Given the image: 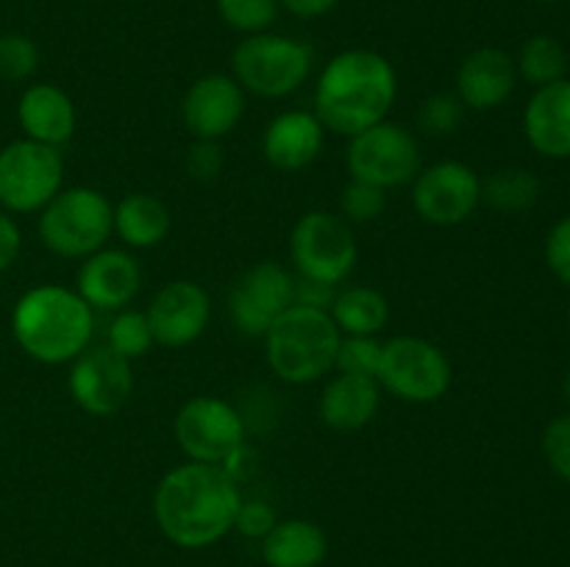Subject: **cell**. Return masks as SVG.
Masks as SVG:
<instances>
[{
	"label": "cell",
	"instance_id": "29",
	"mask_svg": "<svg viewBox=\"0 0 570 567\" xmlns=\"http://www.w3.org/2000/svg\"><path fill=\"white\" fill-rule=\"evenodd\" d=\"M217 11L228 28L254 37L276 22L278 0H217Z\"/></svg>",
	"mask_w": 570,
	"mask_h": 567
},
{
	"label": "cell",
	"instance_id": "39",
	"mask_svg": "<svg viewBox=\"0 0 570 567\" xmlns=\"http://www.w3.org/2000/svg\"><path fill=\"white\" fill-rule=\"evenodd\" d=\"M20 228H17V222L6 211H0V272L14 265L17 253H20Z\"/></svg>",
	"mask_w": 570,
	"mask_h": 567
},
{
	"label": "cell",
	"instance_id": "21",
	"mask_svg": "<svg viewBox=\"0 0 570 567\" xmlns=\"http://www.w3.org/2000/svg\"><path fill=\"white\" fill-rule=\"evenodd\" d=\"M17 120L26 131V139L61 148L65 142H70L72 131H76V106H72L70 94L61 92L53 83H33L22 92Z\"/></svg>",
	"mask_w": 570,
	"mask_h": 567
},
{
	"label": "cell",
	"instance_id": "17",
	"mask_svg": "<svg viewBox=\"0 0 570 567\" xmlns=\"http://www.w3.org/2000/svg\"><path fill=\"white\" fill-rule=\"evenodd\" d=\"M142 287V270L139 261L128 250L100 248L87 256L78 270L76 292L87 300L92 309L120 311L131 304Z\"/></svg>",
	"mask_w": 570,
	"mask_h": 567
},
{
	"label": "cell",
	"instance_id": "23",
	"mask_svg": "<svg viewBox=\"0 0 570 567\" xmlns=\"http://www.w3.org/2000/svg\"><path fill=\"white\" fill-rule=\"evenodd\" d=\"M326 554V534L312 520H282L262 539L267 567H321Z\"/></svg>",
	"mask_w": 570,
	"mask_h": 567
},
{
	"label": "cell",
	"instance_id": "35",
	"mask_svg": "<svg viewBox=\"0 0 570 567\" xmlns=\"http://www.w3.org/2000/svg\"><path fill=\"white\" fill-rule=\"evenodd\" d=\"M276 523V511L265 500H243L234 517V528L248 539H265Z\"/></svg>",
	"mask_w": 570,
	"mask_h": 567
},
{
	"label": "cell",
	"instance_id": "36",
	"mask_svg": "<svg viewBox=\"0 0 570 567\" xmlns=\"http://www.w3.org/2000/svg\"><path fill=\"white\" fill-rule=\"evenodd\" d=\"M223 170L220 145L209 139H195L193 148L187 150V172L198 181H215Z\"/></svg>",
	"mask_w": 570,
	"mask_h": 567
},
{
	"label": "cell",
	"instance_id": "37",
	"mask_svg": "<svg viewBox=\"0 0 570 567\" xmlns=\"http://www.w3.org/2000/svg\"><path fill=\"white\" fill-rule=\"evenodd\" d=\"M546 261L551 272L570 287V217H562L546 239Z\"/></svg>",
	"mask_w": 570,
	"mask_h": 567
},
{
	"label": "cell",
	"instance_id": "16",
	"mask_svg": "<svg viewBox=\"0 0 570 567\" xmlns=\"http://www.w3.org/2000/svg\"><path fill=\"white\" fill-rule=\"evenodd\" d=\"M243 115L245 89L234 81V76L212 72V76L198 78L184 94L181 117L195 139L220 142L226 133L237 128Z\"/></svg>",
	"mask_w": 570,
	"mask_h": 567
},
{
	"label": "cell",
	"instance_id": "5",
	"mask_svg": "<svg viewBox=\"0 0 570 567\" xmlns=\"http://www.w3.org/2000/svg\"><path fill=\"white\" fill-rule=\"evenodd\" d=\"M115 231V206L100 189H61L39 211V237L45 248L65 259H87L106 245Z\"/></svg>",
	"mask_w": 570,
	"mask_h": 567
},
{
	"label": "cell",
	"instance_id": "13",
	"mask_svg": "<svg viewBox=\"0 0 570 567\" xmlns=\"http://www.w3.org/2000/svg\"><path fill=\"white\" fill-rule=\"evenodd\" d=\"M412 203L429 226H460L482 203V178L462 161H438L415 176Z\"/></svg>",
	"mask_w": 570,
	"mask_h": 567
},
{
	"label": "cell",
	"instance_id": "33",
	"mask_svg": "<svg viewBox=\"0 0 570 567\" xmlns=\"http://www.w3.org/2000/svg\"><path fill=\"white\" fill-rule=\"evenodd\" d=\"M379 361H382V342L376 337H340L337 359H334L340 372L376 378Z\"/></svg>",
	"mask_w": 570,
	"mask_h": 567
},
{
	"label": "cell",
	"instance_id": "3",
	"mask_svg": "<svg viewBox=\"0 0 570 567\" xmlns=\"http://www.w3.org/2000/svg\"><path fill=\"white\" fill-rule=\"evenodd\" d=\"M11 331L31 359L42 365H61L89 348L95 309L76 289L42 284L17 300L11 311Z\"/></svg>",
	"mask_w": 570,
	"mask_h": 567
},
{
	"label": "cell",
	"instance_id": "2",
	"mask_svg": "<svg viewBox=\"0 0 570 567\" xmlns=\"http://www.w3.org/2000/svg\"><path fill=\"white\" fill-rule=\"evenodd\" d=\"M399 94L393 64L376 50H343L321 72L315 87V117L340 137H356L387 120Z\"/></svg>",
	"mask_w": 570,
	"mask_h": 567
},
{
	"label": "cell",
	"instance_id": "4",
	"mask_svg": "<svg viewBox=\"0 0 570 567\" xmlns=\"http://www.w3.org/2000/svg\"><path fill=\"white\" fill-rule=\"evenodd\" d=\"M340 337L328 311L293 304L265 334L267 365L282 381L312 384L334 367Z\"/></svg>",
	"mask_w": 570,
	"mask_h": 567
},
{
	"label": "cell",
	"instance_id": "31",
	"mask_svg": "<svg viewBox=\"0 0 570 567\" xmlns=\"http://www.w3.org/2000/svg\"><path fill=\"white\" fill-rule=\"evenodd\" d=\"M465 120V106L456 94H429L417 109V126L429 133V137H449Z\"/></svg>",
	"mask_w": 570,
	"mask_h": 567
},
{
	"label": "cell",
	"instance_id": "11",
	"mask_svg": "<svg viewBox=\"0 0 570 567\" xmlns=\"http://www.w3.org/2000/svg\"><path fill=\"white\" fill-rule=\"evenodd\" d=\"M176 442L189 461L220 465L232 450L245 445V422L237 406L215 395H198L178 409L173 420Z\"/></svg>",
	"mask_w": 570,
	"mask_h": 567
},
{
	"label": "cell",
	"instance_id": "38",
	"mask_svg": "<svg viewBox=\"0 0 570 567\" xmlns=\"http://www.w3.org/2000/svg\"><path fill=\"white\" fill-rule=\"evenodd\" d=\"M334 295H337V289H334L332 284L312 281V278H304V276L295 278L293 304L309 306V309L328 311V309H332V304H334Z\"/></svg>",
	"mask_w": 570,
	"mask_h": 567
},
{
	"label": "cell",
	"instance_id": "18",
	"mask_svg": "<svg viewBox=\"0 0 570 567\" xmlns=\"http://www.w3.org/2000/svg\"><path fill=\"white\" fill-rule=\"evenodd\" d=\"M518 83V67L510 53L499 48H479L462 59L456 70V98L465 109H499Z\"/></svg>",
	"mask_w": 570,
	"mask_h": 567
},
{
	"label": "cell",
	"instance_id": "12",
	"mask_svg": "<svg viewBox=\"0 0 570 567\" xmlns=\"http://www.w3.org/2000/svg\"><path fill=\"white\" fill-rule=\"evenodd\" d=\"M295 276L278 261H259L234 281L228 292V317L245 337H262L293 306Z\"/></svg>",
	"mask_w": 570,
	"mask_h": 567
},
{
	"label": "cell",
	"instance_id": "7",
	"mask_svg": "<svg viewBox=\"0 0 570 567\" xmlns=\"http://www.w3.org/2000/svg\"><path fill=\"white\" fill-rule=\"evenodd\" d=\"M65 181V161L59 148L17 139L0 150V206L14 215L42 211Z\"/></svg>",
	"mask_w": 570,
	"mask_h": 567
},
{
	"label": "cell",
	"instance_id": "34",
	"mask_svg": "<svg viewBox=\"0 0 570 567\" xmlns=\"http://www.w3.org/2000/svg\"><path fill=\"white\" fill-rule=\"evenodd\" d=\"M543 454L551 470L570 484V415L554 417L543 431Z\"/></svg>",
	"mask_w": 570,
	"mask_h": 567
},
{
	"label": "cell",
	"instance_id": "10",
	"mask_svg": "<svg viewBox=\"0 0 570 567\" xmlns=\"http://www.w3.org/2000/svg\"><path fill=\"white\" fill-rule=\"evenodd\" d=\"M289 256L298 276L337 287L356 265V239L351 222L332 211H306L293 228Z\"/></svg>",
	"mask_w": 570,
	"mask_h": 567
},
{
	"label": "cell",
	"instance_id": "26",
	"mask_svg": "<svg viewBox=\"0 0 570 567\" xmlns=\"http://www.w3.org/2000/svg\"><path fill=\"white\" fill-rule=\"evenodd\" d=\"M540 198V181L534 172L523 170V167H504V170L490 172L482 181V200L493 206L495 211H507V215H518L538 203Z\"/></svg>",
	"mask_w": 570,
	"mask_h": 567
},
{
	"label": "cell",
	"instance_id": "8",
	"mask_svg": "<svg viewBox=\"0 0 570 567\" xmlns=\"http://www.w3.org/2000/svg\"><path fill=\"white\" fill-rule=\"evenodd\" d=\"M376 381L406 404H432L451 387V361L429 339L395 337L382 345Z\"/></svg>",
	"mask_w": 570,
	"mask_h": 567
},
{
	"label": "cell",
	"instance_id": "28",
	"mask_svg": "<svg viewBox=\"0 0 570 567\" xmlns=\"http://www.w3.org/2000/svg\"><path fill=\"white\" fill-rule=\"evenodd\" d=\"M106 345L126 361L139 359V356L148 354L150 345H154L148 315H145V311H120V315L109 322Z\"/></svg>",
	"mask_w": 570,
	"mask_h": 567
},
{
	"label": "cell",
	"instance_id": "32",
	"mask_svg": "<svg viewBox=\"0 0 570 567\" xmlns=\"http://www.w3.org/2000/svg\"><path fill=\"white\" fill-rule=\"evenodd\" d=\"M384 206H387V195L384 189L373 187L367 181H356L351 178L345 183L343 195H340V211H343L345 222H371L376 217H382Z\"/></svg>",
	"mask_w": 570,
	"mask_h": 567
},
{
	"label": "cell",
	"instance_id": "41",
	"mask_svg": "<svg viewBox=\"0 0 570 567\" xmlns=\"http://www.w3.org/2000/svg\"><path fill=\"white\" fill-rule=\"evenodd\" d=\"M566 398L570 400V372L566 376Z\"/></svg>",
	"mask_w": 570,
	"mask_h": 567
},
{
	"label": "cell",
	"instance_id": "19",
	"mask_svg": "<svg viewBox=\"0 0 570 567\" xmlns=\"http://www.w3.org/2000/svg\"><path fill=\"white\" fill-rule=\"evenodd\" d=\"M326 128L309 111H284L273 117L262 137L267 165L282 172H298L321 156Z\"/></svg>",
	"mask_w": 570,
	"mask_h": 567
},
{
	"label": "cell",
	"instance_id": "24",
	"mask_svg": "<svg viewBox=\"0 0 570 567\" xmlns=\"http://www.w3.org/2000/svg\"><path fill=\"white\" fill-rule=\"evenodd\" d=\"M170 226V209L156 195L134 192L115 206V231L128 248H156Z\"/></svg>",
	"mask_w": 570,
	"mask_h": 567
},
{
	"label": "cell",
	"instance_id": "40",
	"mask_svg": "<svg viewBox=\"0 0 570 567\" xmlns=\"http://www.w3.org/2000/svg\"><path fill=\"white\" fill-rule=\"evenodd\" d=\"M340 0H278V6L289 11L295 17H304V20H315L323 17L326 11H332Z\"/></svg>",
	"mask_w": 570,
	"mask_h": 567
},
{
	"label": "cell",
	"instance_id": "1",
	"mask_svg": "<svg viewBox=\"0 0 570 567\" xmlns=\"http://www.w3.org/2000/svg\"><path fill=\"white\" fill-rule=\"evenodd\" d=\"M239 487L220 465L187 461L165 472L154 493L161 534L178 548H206L226 537L237 517Z\"/></svg>",
	"mask_w": 570,
	"mask_h": 567
},
{
	"label": "cell",
	"instance_id": "9",
	"mask_svg": "<svg viewBox=\"0 0 570 567\" xmlns=\"http://www.w3.org/2000/svg\"><path fill=\"white\" fill-rule=\"evenodd\" d=\"M421 148L417 139L399 122H376L351 137L345 150V165L351 178L367 181L379 189L404 187L421 172Z\"/></svg>",
	"mask_w": 570,
	"mask_h": 567
},
{
	"label": "cell",
	"instance_id": "25",
	"mask_svg": "<svg viewBox=\"0 0 570 567\" xmlns=\"http://www.w3.org/2000/svg\"><path fill=\"white\" fill-rule=\"evenodd\" d=\"M328 315L345 337H376L387 326L390 306L379 289L356 284V287H345L334 295Z\"/></svg>",
	"mask_w": 570,
	"mask_h": 567
},
{
	"label": "cell",
	"instance_id": "20",
	"mask_svg": "<svg viewBox=\"0 0 570 567\" xmlns=\"http://www.w3.org/2000/svg\"><path fill=\"white\" fill-rule=\"evenodd\" d=\"M523 131L529 145L546 159H570V81L534 89L523 115Z\"/></svg>",
	"mask_w": 570,
	"mask_h": 567
},
{
	"label": "cell",
	"instance_id": "14",
	"mask_svg": "<svg viewBox=\"0 0 570 567\" xmlns=\"http://www.w3.org/2000/svg\"><path fill=\"white\" fill-rule=\"evenodd\" d=\"M70 395L87 415L109 417L128 404L134 389V372L122 356L109 345L87 348L72 359Z\"/></svg>",
	"mask_w": 570,
	"mask_h": 567
},
{
	"label": "cell",
	"instance_id": "15",
	"mask_svg": "<svg viewBox=\"0 0 570 567\" xmlns=\"http://www.w3.org/2000/svg\"><path fill=\"white\" fill-rule=\"evenodd\" d=\"M145 315H148L154 342L176 350L195 342L206 331L212 317V300L200 284L176 278L154 295Z\"/></svg>",
	"mask_w": 570,
	"mask_h": 567
},
{
	"label": "cell",
	"instance_id": "27",
	"mask_svg": "<svg viewBox=\"0 0 570 567\" xmlns=\"http://www.w3.org/2000/svg\"><path fill=\"white\" fill-rule=\"evenodd\" d=\"M515 67H518V76H523L534 89H538V87H546V83H554L560 81V78H566L568 53L554 37H549V33H538V37L523 42Z\"/></svg>",
	"mask_w": 570,
	"mask_h": 567
},
{
	"label": "cell",
	"instance_id": "22",
	"mask_svg": "<svg viewBox=\"0 0 570 567\" xmlns=\"http://www.w3.org/2000/svg\"><path fill=\"white\" fill-rule=\"evenodd\" d=\"M382 404V387L376 378L340 372L321 395V417L334 431H360L376 417Z\"/></svg>",
	"mask_w": 570,
	"mask_h": 567
},
{
	"label": "cell",
	"instance_id": "30",
	"mask_svg": "<svg viewBox=\"0 0 570 567\" xmlns=\"http://www.w3.org/2000/svg\"><path fill=\"white\" fill-rule=\"evenodd\" d=\"M39 48L26 33H3L0 37V81L17 83L37 72Z\"/></svg>",
	"mask_w": 570,
	"mask_h": 567
},
{
	"label": "cell",
	"instance_id": "42",
	"mask_svg": "<svg viewBox=\"0 0 570 567\" xmlns=\"http://www.w3.org/2000/svg\"><path fill=\"white\" fill-rule=\"evenodd\" d=\"M538 3H560V0H538Z\"/></svg>",
	"mask_w": 570,
	"mask_h": 567
},
{
	"label": "cell",
	"instance_id": "6",
	"mask_svg": "<svg viewBox=\"0 0 570 567\" xmlns=\"http://www.w3.org/2000/svg\"><path fill=\"white\" fill-rule=\"evenodd\" d=\"M312 61H315V53L309 44L282 37V33L262 31L245 37L234 48L232 70L239 87L259 98L276 100L304 87L312 72Z\"/></svg>",
	"mask_w": 570,
	"mask_h": 567
}]
</instances>
